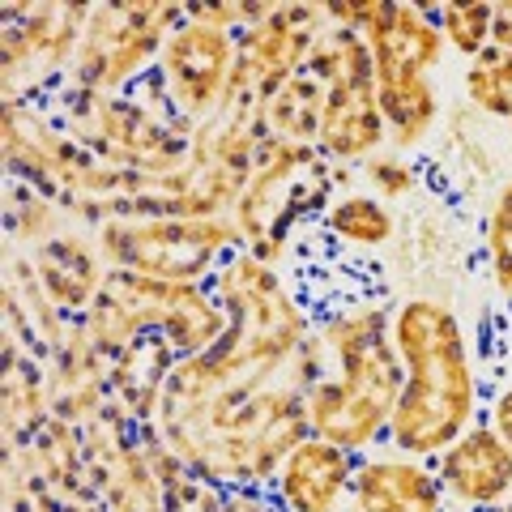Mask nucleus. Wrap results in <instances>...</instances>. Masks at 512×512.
<instances>
[{
	"label": "nucleus",
	"mask_w": 512,
	"mask_h": 512,
	"mask_svg": "<svg viewBox=\"0 0 512 512\" xmlns=\"http://www.w3.org/2000/svg\"><path fill=\"white\" fill-rule=\"evenodd\" d=\"M214 295L227 312V333L210 350L171 367L154 423L184 419L222 389H261L278 380L295 350L312 338L308 308L286 291L274 265L256 261L244 248L218 265Z\"/></svg>",
	"instance_id": "1"
},
{
	"label": "nucleus",
	"mask_w": 512,
	"mask_h": 512,
	"mask_svg": "<svg viewBox=\"0 0 512 512\" xmlns=\"http://www.w3.org/2000/svg\"><path fill=\"white\" fill-rule=\"evenodd\" d=\"M393 346L402 355L406 384L384 444L414 461H436L478 423L483 406V380L470 355L466 325L453 303L410 295L393 303Z\"/></svg>",
	"instance_id": "2"
},
{
	"label": "nucleus",
	"mask_w": 512,
	"mask_h": 512,
	"mask_svg": "<svg viewBox=\"0 0 512 512\" xmlns=\"http://www.w3.org/2000/svg\"><path fill=\"white\" fill-rule=\"evenodd\" d=\"M316 333L329 346V376L308 389V427L316 440L367 457V448L389 436L406 384L402 355L393 346V303L376 295L338 303Z\"/></svg>",
	"instance_id": "3"
},
{
	"label": "nucleus",
	"mask_w": 512,
	"mask_h": 512,
	"mask_svg": "<svg viewBox=\"0 0 512 512\" xmlns=\"http://www.w3.org/2000/svg\"><path fill=\"white\" fill-rule=\"evenodd\" d=\"M355 175V167L329 163L316 146H291V141L269 137L231 210L244 252L278 269L286 248H291V235L303 222L325 218V210L338 201L333 192L355 184Z\"/></svg>",
	"instance_id": "4"
},
{
	"label": "nucleus",
	"mask_w": 512,
	"mask_h": 512,
	"mask_svg": "<svg viewBox=\"0 0 512 512\" xmlns=\"http://www.w3.org/2000/svg\"><path fill=\"white\" fill-rule=\"evenodd\" d=\"M94 235L107 269L158 282H205L244 248L235 218H107Z\"/></svg>",
	"instance_id": "5"
},
{
	"label": "nucleus",
	"mask_w": 512,
	"mask_h": 512,
	"mask_svg": "<svg viewBox=\"0 0 512 512\" xmlns=\"http://www.w3.org/2000/svg\"><path fill=\"white\" fill-rule=\"evenodd\" d=\"M184 26V5H94L64 82L94 94H124L158 69L163 47Z\"/></svg>",
	"instance_id": "6"
},
{
	"label": "nucleus",
	"mask_w": 512,
	"mask_h": 512,
	"mask_svg": "<svg viewBox=\"0 0 512 512\" xmlns=\"http://www.w3.org/2000/svg\"><path fill=\"white\" fill-rule=\"evenodd\" d=\"M329 30V9L325 5H274L265 22L248 26L244 35H235V73L227 86V99L248 94L265 107V99L282 82H291L303 73V64L312 56V43Z\"/></svg>",
	"instance_id": "7"
},
{
	"label": "nucleus",
	"mask_w": 512,
	"mask_h": 512,
	"mask_svg": "<svg viewBox=\"0 0 512 512\" xmlns=\"http://www.w3.org/2000/svg\"><path fill=\"white\" fill-rule=\"evenodd\" d=\"M235 52L239 43L227 30L188 22L175 30L163 47V60H158V73L167 82L171 107L180 111L184 120L205 124L214 111L227 103V86L235 73Z\"/></svg>",
	"instance_id": "8"
},
{
	"label": "nucleus",
	"mask_w": 512,
	"mask_h": 512,
	"mask_svg": "<svg viewBox=\"0 0 512 512\" xmlns=\"http://www.w3.org/2000/svg\"><path fill=\"white\" fill-rule=\"evenodd\" d=\"M448 508L457 512H495L512 495V448L495 436L487 419H478L466 436H457L431 461Z\"/></svg>",
	"instance_id": "9"
},
{
	"label": "nucleus",
	"mask_w": 512,
	"mask_h": 512,
	"mask_svg": "<svg viewBox=\"0 0 512 512\" xmlns=\"http://www.w3.org/2000/svg\"><path fill=\"white\" fill-rule=\"evenodd\" d=\"M495 120L478 116L466 103H453L444 111V133L436 141V167H448L444 171V188H453L461 205H474L478 197L491 201V192L500 188L508 175H512V158L508 150H500L491 141V128Z\"/></svg>",
	"instance_id": "10"
},
{
	"label": "nucleus",
	"mask_w": 512,
	"mask_h": 512,
	"mask_svg": "<svg viewBox=\"0 0 512 512\" xmlns=\"http://www.w3.org/2000/svg\"><path fill=\"white\" fill-rule=\"evenodd\" d=\"M355 470H359L355 453L308 436L286 453L274 483H269V495H274L282 512H346Z\"/></svg>",
	"instance_id": "11"
},
{
	"label": "nucleus",
	"mask_w": 512,
	"mask_h": 512,
	"mask_svg": "<svg viewBox=\"0 0 512 512\" xmlns=\"http://www.w3.org/2000/svg\"><path fill=\"white\" fill-rule=\"evenodd\" d=\"M346 512H448V500L431 461H414L389 448L359 457Z\"/></svg>",
	"instance_id": "12"
},
{
	"label": "nucleus",
	"mask_w": 512,
	"mask_h": 512,
	"mask_svg": "<svg viewBox=\"0 0 512 512\" xmlns=\"http://www.w3.org/2000/svg\"><path fill=\"white\" fill-rule=\"evenodd\" d=\"M384 146H389V133H384V120L376 107V77L329 86L316 150L338 167H363Z\"/></svg>",
	"instance_id": "13"
},
{
	"label": "nucleus",
	"mask_w": 512,
	"mask_h": 512,
	"mask_svg": "<svg viewBox=\"0 0 512 512\" xmlns=\"http://www.w3.org/2000/svg\"><path fill=\"white\" fill-rule=\"evenodd\" d=\"M30 261H35L43 295L56 303V312L64 320H82L103 291L107 261H103V252L94 248V239H86V231H77V227L47 239L43 248L30 252Z\"/></svg>",
	"instance_id": "14"
},
{
	"label": "nucleus",
	"mask_w": 512,
	"mask_h": 512,
	"mask_svg": "<svg viewBox=\"0 0 512 512\" xmlns=\"http://www.w3.org/2000/svg\"><path fill=\"white\" fill-rule=\"evenodd\" d=\"M367 47H372L376 73L436 77V69L448 56L444 30H440V5H427V0L393 5V18L367 35Z\"/></svg>",
	"instance_id": "15"
},
{
	"label": "nucleus",
	"mask_w": 512,
	"mask_h": 512,
	"mask_svg": "<svg viewBox=\"0 0 512 512\" xmlns=\"http://www.w3.org/2000/svg\"><path fill=\"white\" fill-rule=\"evenodd\" d=\"M376 107L389 133V150L406 158L431 146L448 111L436 77L419 73H376Z\"/></svg>",
	"instance_id": "16"
},
{
	"label": "nucleus",
	"mask_w": 512,
	"mask_h": 512,
	"mask_svg": "<svg viewBox=\"0 0 512 512\" xmlns=\"http://www.w3.org/2000/svg\"><path fill=\"white\" fill-rule=\"evenodd\" d=\"M180 363V355L171 350L163 333H146L133 346L107 363V380H111V402H116L137 427H146L158 419V402H163L167 376Z\"/></svg>",
	"instance_id": "17"
},
{
	"label": "nucleus",
	"mask_w": 512,
	"mask_h": 512,
	"mask_svg": "<svg viewBox=\"0 0 512 512\" xmlns=\"http://www.w3.org/2000/svg\"><path fill=\"white\" fill-rule=\"evenodd\" d=\"M99 495H103L107 512H167L163 478L154 470L141 431H137V440L99 474Z\"/></svg>",
	"instance_id": "18"
},
{
	"label": "nucleus",
	"mask_w": 512,
	"mask_h": 512,
	"mask_svg": "<svg viewBox=\"0 0 512 512\" xmlns=\"http://www.w3.org/2000/svg\"><path fill=\"white\" fill-rule=\"evenodd\" d=\"M320 222H325L329 239H338L342 248L384 252V248H393L402 214L393 205H384L380 197H372V192H342Z\"/></svg>",
	"instance_id": "19"
},
{
	"label": "nucleus",
	"mask_w": 512,
	"mask_h": 512,
	"mask_svg": "<svg viewBox=\"0 0 512 512\" xmlns=\"http://www.w3.org/2000/svg\"><path fill=\"white\" fill-rule=\"evenodd\" d=\"M329 90L316 82L312 73H295L265 99V133L274 141H291V146H316L320 116H325Z\"/></svg>",
	"instance_id": "20"
},
{
	"label": "nucleus",
	"mask_w": 512,
	"mask_h": 512,
	"mask_svg": "<svg viewBox=\"0 0 512 512\" xmlns=\"http://www.w3.org/2000/svg\"><path fill=\"white\" fill-rule=\"evenodd\" d=\"M5 227H9V244L22 252L43 248L47 239H56L73 227L69 214L60 210V201H52L47 192L30 188L22 180H9V205H5Z\"/></svg>",
	"instance_id": "21"
},
{
	"label": "nucleus",
	"mask_w": 512,
	"mask_h": 512,
	"mask_svg": "<svg viewBox=\"0 0 512 512\" xmlns=\"http://www.w3.org/2000/svg\"><path fill=\"white\" fill-rule=\"evenodd\" d=\"M461 103L478 116L504 124L512 116V52L495 43L487 52H478L461 73Z\"/></svg>",
	"instance_id": "22"
},
{
	"label": "nucleus",
	"mask_w": 512,
	"mask_h": 512,
	"mask_svg": "<svg viewBox=\"0 0 512 512\" xmlns=\"http://www.w3.org/2000/svg\"><path fill=\"white\" fill-rule=\"evenodd\" d=\"M483 261L491 291L512 303V175L483 205Z\"/></svg>",
	"instance_id": "23"
},
{
	"label": "nucleus",
	"mask_w": 512,
	"mask_h": 512,
	"mask_svg": "<svg viewBox=\"0 0 512 512\" xmlns=\"http://www.w3.org/2000/svg\"><path fill=\"white\" fill-rule=\"evenodd\" d=\"M491 13H495V5H487V0H444L440 30H444L448 52H457L466 64L478 52H487L491 47Z\"/></svg>",
	"instance_id": "24"
},
{
	"label": "nucleus",
	"mask_w": 512,
	"mask_h": 512,
	"mask_svg": "<svg viewBox=\"0 0 512 512\" xmlns=\"http://www.w3.org/2000/svg\"><path fill=\"white\" fill-rule=\"evenodd\" d=\"M359 180L367 184V192L372 197H380L384 205H402L410 197H419L423 184H427V175L423 167L414 163V158L406 154H393V150H380L372 154L367 163L359 167Z\"/></svg>",
	"instance_id": "25"
},
{
	"label": "nucleus",
	"mask_w": 512,
	"mask_h": 512,
	"mask_svg": "<svg viewBox=\"0 0 512 512\" xmlns=\"http://www.w3.org/2000/svg\"><path fill=\"white\" fill-rule=\"evenodd\" d=\"M487 423H491V431L500 436L508 448H512V380L508 384H500V393L487 402Z\"/></svg>",
	"instance_id": "26"
},
{
	"label": "nucleus",
	"mask_w": 512,
	"mask_h": 512,
	"mask_svg": "<svg viewBox=\"0 0 512 512\" xmlns=\"http://www.w3.org/2000/svg\"><path fill=\"white\" fill-rule=\"evenodd\" d=\"M491 43L512 52V0H500L491 13Z\"/></svg>",
	"instance_id": "27"
},
{
	"label": "nucleus",
	"mask_w": 512,
	"mask_h": 512,
	"mask_svg": "<svg viewBox=\"0 0 512 512\" xmlns=\"http://www.w3.org/2000/svg\"><path fill=\"white\" fill-rule=\"evenodd\" d=\"M504 128H508V158H512V116L504 120Z\"/></svg>",
	"instance_id": "28"
},
{
	"label": "nucleus",
	"mask_w": 512,
	"mask_h": 512,
	"mask_svg": "<svg viewBox=\"0 0 512 512\" xmlns=\"http://www.w3.org/2000/svg\"><path fill=\"white\" fill-rule=\"evenodd\" d=\"M495 512H512V495H508V500H504L500 508H495Z\"/></svg>",
	"instance_id": "29"
},
{
	"label": "nucleus",
	"mask_w": 512,
	"mask_h": 512,
	"mask_svg": "<svg viewBox=\"0 0 512 512\" xmlns=\"http://www.w3.org/2000/svg\"><path fill=\"white\" fill-rule=\"evenodd\" d=\"M274 512H282V508H278V504H274Z\"/></svg>",
	"instance_id": "30"
}]
</instances>
